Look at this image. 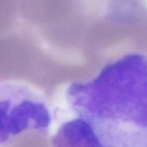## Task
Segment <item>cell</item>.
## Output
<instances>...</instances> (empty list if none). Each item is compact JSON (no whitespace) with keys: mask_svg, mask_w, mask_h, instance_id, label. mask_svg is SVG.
<instances>
[{"mask_svg":"<svg viewBox=\"0 0 147 147\" xmlns=\"http://www.w3.org/2000/svg\"><path fill=\"white\" fill-rule=\"evenodd\" d=\"M66 99L105 147H147V56L129 54L74 83Z\"/></svg>","mask_w":147,"mask_h":147,"instance_id":"obj_1","label":"cell"},{"mask_svg":"<svg viewBox=\"0 0 147 147\" xmlns=\"http://www.w3.org/2000/svg\"><path fill=\"white\" fill-rule=\"evenodd\" d=\"M1 144L24 131H45L50 123L47 106L40 96L22 86L6 84L1 92Z\"/></svg>","mask_w":147,"mask_h":147,"instance_id":"obj_2","label":"cell"},{"mask_svg":"<svg viewBox=\"0 0 147 147\" xmlns=\"http://www.w3.org/2000/svg\"><path fill=\"white\" fill-rule=\"evenodd\" d=\"M52 144L53 147H105L90 126L79 118L62 125Z\"/></svg>","mask_w":147,"mask_h":147,"instance_id":"obj_3","label":"cell"}]
</instances>
